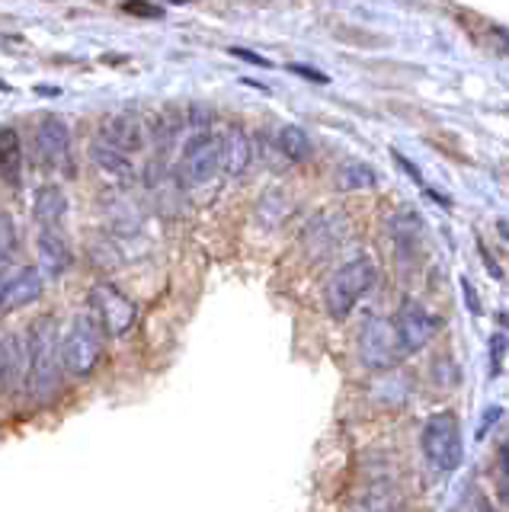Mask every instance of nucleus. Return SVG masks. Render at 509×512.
<instances>
[{
  "instance_id": "obj_1",
  "label": "nucleus",
  "mask_w": 509,
  "mask_h": 512,
  "mask_svg": "<svg viewBox=\"0 0 509 512\" xmlns=\"http://www.w3.org/2000/svg\"><path fill=\"white\" fill-rule=\"evenodd\" d=\"M26 352H29V378L26 394L33 400V407H49L58 400L65 388V368H61V333L58 320L52 314H42L33 320V327L26 333Z\"/></svg>"
},
{
  "instance_id": "obj_2",
  "label": "nucleus",
  "mask_w": 509,
  "mask_h": 512,
  "mask_svg": "<svg viewBox=\"0 0 509 512\" xmlns=\"http://www.w3.org/2000/svg\"><path fill=\"white\" fill-rule=\"evenodd\" d=\"M106 356V333L90 311L71 317V324L61 336V368L68 378L84 381L100 368Z\"/></svg>"
},
{
  "instance_id": "obj_3",
  "label": "nucleus",
  "mask_w": 509,
  "mask_h": 512,
  "mask_svg": "<svg viewBox=\"0 0 509 512\" xmlns=\"http://www.w3.org/2000/svg\"><path fill=\"white\" fill-rule=\"evenodd\" d=\"M378 279V269L369 256H356V260L343 263L324 285V308L333 320H346L356 311L359 298L369 292Z\"/></svg>"
},
{
  "instance_id": "obj_4",
  "label": "nucleus",
  "mask_w": 509,
  "mask_h": 512,
  "mask_svg": "<svg viewBox=\"0 0 509 512\" xmlns=\"http://www.w3.org/2000/svg\"><path fill=\"white\" fill-rule=\"evenodd\" d=\"M420 445H423V455L426 461L433 464L436 471H455L461 458H465V442H461V423L452 410H442V413H433L423 426V436H420Z\"/></svg>"
},
{
  "instance_id": "obj_5",
  "label": "nucleus",
  "mask_w": 509,
  "mask_h": 512,
  "mask_svg": "<svg viewBox=\"0 0 509 512\" xmlns=\"http://www.w3.org/2000/svg\"><path fill=\"white\" fill-rule=\"evenodd\" d=\"M404 359L391 317H369L359 330V362L369 372H391Z\"/></svg>"
},
{
  "instance_id": "obj_6",
  "label": "nucleus",
  "mask_w": 509,
  "mask_h": 512,
  "mask_svg": "<svg viewBox=\"0 0 509 512\" xmlns=\"http://www.w3.org/2000/svg\"><path fill=\"white\" fill-rule=\"evenodd\" d=\"M221 170V141L215 132H196L183 144L177 160V183L180 186H202L215 180Z\"/></svg>"
},
{
  "instance_id": "obj_7",
  "label": "nucleus",
  "mask_w": 509,
  "mask_h": 512,
  "mask_svg": "<svg viewBox=\"0 0 509 512\" xmlns=\"http://www.w3.org/2000/svg\"><path fill=\"white\" fill-rule=\"evenodd\" d=\"M90 301V314L97 317V324L103 327V333L109 336H122L129 333L135 317H138V304L122 292L113 282H97L87 292Z\"/></svg>"
},
{
  "instance_id": "obj_8",
  "label": "nucleus",
  "mask_w": 509,
  "mask_h": 512,
  "mask_svg": "<svg viewBox=\"0 0 509 512\" xmlns=\"http://www.w3.org/2000/svg\"><path fill=\"white\" fill-rule=\"evenodd\" d=\"M391 324L397 330V343H401L404 356L420 352L439 330V320L429 314L420 301H410V298L401 304V308H397V314L391 317Z\"/></svg>"
},
{
  "instance_id": "obj_9",
  "label": "nucleus",
  "mask_w": 509,
  "mask_h": 512,
  "mask_svg": "<svg viewBox=\"0 0 509 512\" xmlns=\"http://www.w3.org/2000/svg\"><path fill=\"white\" fill-rule=\"evenodd\" d=\"M45 292V276L39 266H20V269H0V314L20 311L36 304Z\"/></svg>"
},
{
  "instance_id": "obj_10",
  "label": "nucleus",
  "mask_w": 509,
  "mask_h": 512,
  "mask_svg": "<svg viewBox=\"0 0 509 512\" xmlns=\"http://www.w3.org/2000/svg\"><path fill=\"white\" fill-rule=\"evenodd\" d=\"M71 125L61 116H42L36 125V157L49 170L71 167Z\"/></svg>"
},
{
  "instance_id": "obj_11",
  "label": "nucleus",
  "mask_w": 509,
  "mask_h": 512,
  "mask_svg": "<svg viewBox=\"0 0 509 512\" xmlns=\"http://www.w3.org/2000/svg\"><path fill=\"white\" fill-rule=\"evenodd\" d=\"M26 378H29L26 336L4 333L0 336V397H13L26 391Z\"/></svg>"
},
{
  "instance_id": "obj_12",
  "label": "nucleus",
  "mask_w": 509,
  "mask_h": 512,
  "mask_svg": "<svg viewBox=\"0 0 509 512\" xmlns=\"http://www.w3.org/2000/svg\"><path fill=\"white\" fill-rule=\"evenodd\" d=\"M391 237H394V247H397V269L401 276L413 272V266L420 263V253H423V221L417 212H401L391 221Z\"/></svg>"
},
{
  "instance_id": "obj_13",
  "label": "nucleus",
  "mask_w": 509,
  "mask_h": 512,
  "mask_svg": "<svg viewBox=\"0 0 509 512\" xmlns=\"http://www.w3.org/2000/svg\"><path fill=\"white\" fill-rule=\"evenodd\" d=\"M97 138L103 144H109V148L132 157L141 148V141H145V125H141L135 116H129V112H116V116H106L100 122Z\"/></svg>"
},
{
  "instance_id": "obj_14",
  "label": "nucleus",
  "mask_w": 509,
  "mask_h": 512,
  "mask_svg": "<svg viewBox=\"0 0 509 512\" xmlns=\"http://www.w3.org/2000/svg\"><path fill=\"white\" fill-rule=\"evenodd\" d=\"M36 250H39V272L45 279L65 276V272L71 269V263H74L71 244H68L61 231H39Z\"/></svg>"
},
{
  "instance_id": "obj_15",
  "label": "nucleus",
  "mask_w": 509,
  "mask_h": 512,
  "mask_svg": "<svg viewBox=\"0 0 509 512\" xmlns=\"http://www.w3.org/2000/svg\"><path fill=\"white\" fill-rule=\"evenodd\" d=\"M68 192L55 186V183H45L36 189V196H33V218L39 221V231H58L61 228V221H65L68 215Z\"/></svg>"
},
{
  "instance_id": "obj_16",
  "label": "nucleus",
  "mask_w": 509,
  "mask_h": 512,
  "mask_svg": "<svg viewBox=\"0 0 509 512\" xmlns=\"http://www.w3.org/2000/svg\"><path fill=\"white\" fill-rule=\"evenodd\" d=\"M218 141H221V170L228 176H241L250 167L257 144H253V138L241 125H228L225 135H218Z\"/></svg>"
},
{
  "instance_id": "obj_17",
  "label": "nucleus",
  "mask_w": 509,
  "mask_h": 512,
  "mask_svg": "<svg viewBox=\"0 0 509 512\" xmlns=\"http://www.w3.org/2000/svg\"><path fill=\"white\" fill-rule=\"evenodd\" d=\"M20 173H23L20 132L10 125H0V180L10 186H20Z\"/></svg>"
},
{
  "instance_id": "obj_18",
  "label": "nucleus",
  "mask_w": 509,
  "mask_h": 512,
  "mask_svg": "<svg viewBox=\"0 0 509 512\" xmlns=\"http://www.w3.org/2000/svg\"><path fill=\"white\" fill-rule=\"evenodd\" d=\"M333 183L340 192H365L378 186V170L369 167L365 160H343L333 173Z\"/></svg>"
},
{
  "instance_id": "obj_19",
  "label": "nucleus",
  "mask_w": 509,
  "mask_h": 512,
  "mask_svg": "<svg viewBox=\"0 0 509 512\" xmlns=\"http://www.w3.org/2000/svg\"><path fill=\"white\" fill-rule=\"evenodd\" d=\"M276 148L285 160H292V164H305L314 154V144L301 125H282L276 132Z\"/></svg>"
},
{
  "instance_id": "obj_20",
  "label": "nucleus",
  "mask_w": 509,
  "mask_h": 512,
  "mask_svg": "<svg viewBox=\"0 0 509 512\" xmlns=\"http://www.w3.org/2000/svg\"><path fill=\"white\" fill-rule=\"evenodd\" d=\"M90 157H93V164H97L100 170H106L109 176H132L135 173L132 157L116 151V148H109V144H103L100 138L90 141Z\"/></svg>"
},
{
  "instance_id": "obj_21",
  "label": "nucleus",
  "mask_w": 509,
  "mask_h": 512,
  "mask_svg": "<svg viewBox=\"0 0 509 512\" xmlns=\"http://www.w3.org/2000/svg\"><path fill=\"white\" fill-rule=\"evenodd\" d=\"M289 215V196H285L282 189H266L260 202H257V218L263 228H279Z\"/></svg>"
},
{
  "instance_id": "obj_22",
  "label": "nucleus",
  "mask_w": 509,
  "mask_h": 512,
  "mask_svg": "<svg viewBox=\"0 0 509 512\" xmlns=\"http://www.w3.org/2000/svg\"><path fill=\"white\" fill-rule=\"evenodd\" d=\"M17 228H13V218L0 208V269H7V263L13 260V253H17Z\"/></svg>"
},
{
  "instance_id": "obj_23",
  "label": "nucleus",
  "mask_w": 509,
  "mask_h": 512,
  "mask_svg": "<svg viewBox=\"0 0 509 512\" xmlns=\"http://www.w3.org/2000/svg\"><path fill=\"white\" fill-rule=\"evenodd\" d=\"M493 484H497L500 503L509 509V439L497 448V464H493Z\"/></svg>"
},
{
  "instance_id": "obj_24",
  "label": "nucleus",
  "mask_w": 509,
  "mask_h": 512,
  "mask_svg": "<svg viewBox=\"0 0 509 512\" xmlns=\"http://www.w3.org/2000/svg\"><path fill=\"white\" fill-rule=\"evenodd\" d=\"M122 10L132 16H145V20H164V7H154V4H125Z\"/></svg>"
},
{
  "instance_id": "obj_25",
  "label": "nucleus",
  "mask_w": 509,
  "mask_h": 512,
  "mask_svg": "<svg viewBox=\"0 0 509 512\" xmlns=\"http://www.w3.org/2000/svg\"><path fill=\"white\" fill-rule=\"evenodd\" d=\"M289 71H292V74H298V77H305V80H314V84H327V80H330L327 74L308 68V64H289Z\"/></svg>"
},
{
  "instance_id": "obj_26",
  "label": "nucleus",
  "mask_w": 509,
  "mask_h": 512,
  "mask_svg": "<svg viewBox=\"0 0 509 512\" xmlns=\"http://www.w3.org/2000/svg\"><path fill=\"white\" fill-rule=\"evenodd\" d=\"M231 55L234 58H241V61H250V64H260V68H269V58H263V55H257V52H247V48H231Z\"/></svg>"
},
{
  "instance_id": "obj_27",
  "label": "nucleus",
  "mask_w": 509,
  "mask_h": 512,
  "mask_svg": "<svg viewBox=\"0 0 509 512\" xmlns=\"http://www.w3.org/2000/svg\"><path fill=\"white\" fill-rule=\"evenodd\" d=\"M461 292H465V298H468V311L471 314H481V301H477V292L471 288V282L461 276Z\"/></svg>"
},
{
  "instance_id": "obj_28",
  "label": "nucleus",
  "mask_w": 509,
  "mask_h": 512,
  "mask_svg": "<svg viewBox=\"0 0 509 512\" xmlns=\"http://www.w3.org/2000/svg\"><path fill=\"white\" fill-rule=\"evenodd\" d=\"M394 160H397V164H401V167L410 173V180H413V183H423V176H420V167H417V164H410V160H407V157H401V154H394Z\"/></svg>"
},
{
  "instance_id": "obj_29",
  "label": "nucleus",
  "mask_w": 509,
  "mask_h": 512,
  "mask_svg": "<svg viewBox=\"0 0 509 512\" xmlns=\"http://www.w3.org/2000/svg\"><path fill=\"white\" fill-rule=\"evenodd\" d=\"M500 359H503V336H493V372H500Z\"/></svg>"
},
{
  "instance_id": "obj_30",
  "label": "nucleus",
  "mask_w": 509,
  "mask_h": 512,
  "mask_svg": "<svg viewBox=\"0 0 509 512\" xmlns=\"http://www.w3.org/2000/svg\"><path fill=\"white\" fill-rule=\"evenodd\" d=\"M481 253H484V266H490V272H493V279H503V269L497 266V260H493V256L481 247Z\"/></svg>"
},
{
  "instance_id": "obj_31",
  "label": "nucleus",
  "mask_w": 509,
  "mask_h": 512,
  "mask_svg": "<svg viewBox=\"0 0 509 512\" xmlns=\"http://www.w3.org/2000/svg\"><path fill=\"white\" fill-rule=\"evenodd\" d=\"M493 32H497V39H503V45H506V52H509V36H506V32H503V29H493Z\"/></svg>"
},
{
  "instance_id": "obj_32",
  "label": "nucleus",
  "mask_w": 509,
  "mask_h": 512,
  "mask_svg": "<svg viewBox=\"0 0 509 512\" xmlns=\"http://www.w3.org/2000/svg\"><path fill=\"white\" fill-rule=\"evenodd\" d=\"M477 509H481V512H493V509H490L487 503H481V506H477Z\"/></svg>"
}]
</instances>
